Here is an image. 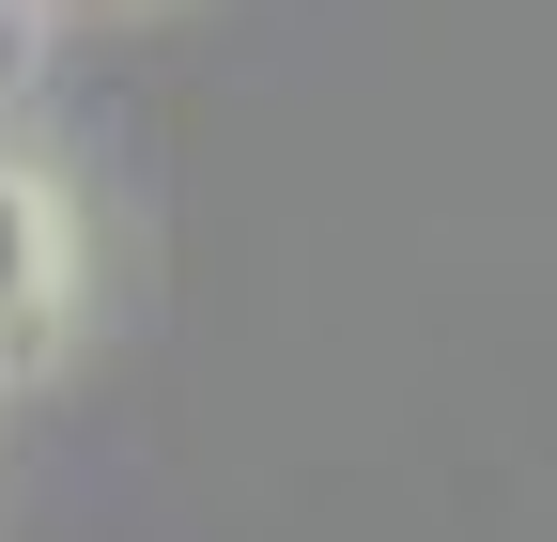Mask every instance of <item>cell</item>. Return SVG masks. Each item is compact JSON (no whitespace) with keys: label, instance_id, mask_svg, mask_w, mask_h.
Listing matches in <instances>:
<instances>
[{"label":"cell","instance_id":"1","mask_svg":"<svg viewBox=\"0 0 557 542\" xmlns=\"http://www.w3.org/2000/svg\"><path fill=\"white\" fill-rule=\"evenodd\" d=\"M62 342V218L32 171H0V372H32Z\"/></svg>","mask_w":557,"mask_h":542},{"label":"cell","instance_id":"2","mask_svg":"<svg viewBox=\"0 0 557 542\" xmlns=\"http://www.w3.org/2000/svg\"><path fill=\"white\" fill-rule=\"evenodd\" d=\"M16 62H32V0H0V78H16Z\"/></svg>","mask_w":557,"mask_h":542}]
</instances>
